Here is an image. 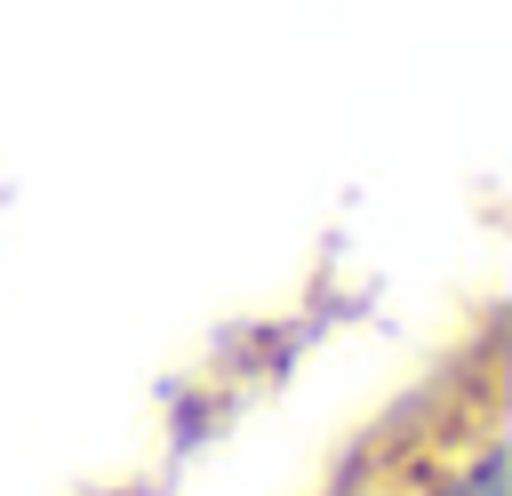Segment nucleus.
Returning <instances> with one entry per match:
<instances>
[{"instance_id":"1","label":"nucleus","mask_w":512,"mask_h":496,"mask_svg":"<svg viewBox=\"0 0 512 496\" xmlns=\"http://www.w3.org/2000/svg\"><path fill=\"white\" fill-rule=\"evenodd\" d=\"M384 496H512V472H504V416H496V384H480V400L392 456L384 472Z\"/></svg>"}]
</instances>
